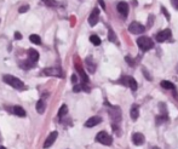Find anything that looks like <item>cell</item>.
I'll list each match as a JSON object with an SVG mask.
<instances>
[{
	"instance_id": "1",
	"label": "cell",
	"mask_w": 178,
	"mask_h": 149,
	"mask_svg": "<svg viewBox=\"0 0 178 149\" xmlns=\"http://www.w3.org/2000/svg\"><path fill=\"white\" fill-rule=\"evenodd\" d=\"M4 81L9 85H11L16 90H26V85L23 84V81H21L18 78L12 76V75H5L4 76Z\"/></svg>"
},
{
	"instance_id": "2",
	"label": "cell",
	"mask_w": 178,
	"mask_h": 149,
	"mask_svg": "<svg viewBox=\"0 0 178 149\" xmlns=\"http://www.w3.org/2000/svg\"><path fill=\"white\" fill-rule=\"evenodd\" d=\"M137 45L142 51H149L150 49L154 47L153 40H151L150 38H148V36H141V38H138Z\"/></svg>"
},
{
	"instance_id": "3",
	"label": "cell",
	"mask_w": 178,
	"mask_h": 149,
	"mask_svg": "<svg viewBox=\"0 0 178 149\" xmlns=\"http://www.w3.org/2000/svg\"><path fill=\"white\" fill-rule=\"evenodd\" d=\"M96 141L97 142H99V143H102L103 146H110L111 143H113V138H111V136H110L108 132H106V131H101V132H98L96 136Z\"/></svg>"
},
{
	"instance_id": "4",
	"label": "cell",
	"mask_w": 178,
	"mask_h": 149,
	"mask_svg": "<svg viewBox=\"0 0 178 149\" xmlns=\"http://www.w3.org/2000/svg\"><path fill=\"white\" fill-rule=\"evenodd\" d=\"M109 115L110 118H111V120L114 121V122H120L121 121V109L119 108V107H110L109 108Z\"/></svg>"
},
{
	"instance_id": "5",
	"label": "cell",
	"mask_w": 178,
	"mask_h": 149,
	"mask_svg": "<svg viewBox=\"0 0 178 149\" xmlns=\"http://www.w3.org/2000/svg\"><path fill=\"white\" fill-rule=\"evenodd\" d=\"M172 36V33H171V29H164L161 30V32H159L158 34H156V36H155V39H156V41L158 43H164L166 40H168Z\"/></svg>"
},
{
	"instance_id": "6",
	"label": "cell",
	"mask_w": 178,
	"mask_h": 149,
	"mask_svg": "<svg viewBox=\"0 0 178 149\" xmlns=\"http://www.w3.org/2000/svg\"><path fill=\"white\" fill-rule=\"evenodd\" d=\"M42 74L50 75V76H62V70L59 67H49L44 69Z\"/></svg>"
},
{
	"instance_id": "7",
	"label": "cell",
	"mask_w": 178,
	"mask_h": 149,
	"mask_svg": "<svg viewBox=\"0 0 178 149\" xmlns=\"http://www.w3.org/2000/svg\"><path fill=\"white\" fill-rule=\"evenodd\" d=\"M128 30H130V33H132V34H141V33H143L145 28H144V26H142L141 23H138V22H132L130 26H128Z\"/></svg>"
},
{
	"instance_id": "8",
	"label": "cell",
	"mask_w": 178,
	"mask_h": 149,
	"mask_svg": "<svg viewBox=\"0 0 178 149\" xmlns=\"http://www.w3.org/2000/svg\"><path fill=\"white\" fill-rule=\"evenodd\" d=\"M116 9H118V12L123 16V17H127V15H128V4H127V2L120 1V2L118 4Z\"/></svg>"
},
{
	"instance_id": "9",
	"label": "cell",
	"mask_w": 178,
	"mask_h": 149,
	"mask_svg": "<svg viewBox=\"0 0 178 149\" xmlns=\"http://www.w3.org/2000/svg\"><path fill=\"white\" fill-rule=\"evenodd\" d=\"M57 131H54V132H51V134L47 136V138H46V141H45V143H44V148H49V147H51L54 143H55V141L57 139Z\"/></svg>"
},
{
	"instance_id": "10",
	"label": "cell",
	"mask_w": 178,
	"mask_h": 149,
	"mask_svg": "<svg viewBox=\"0 0 178 149\" xmlns=\"http://www.w3.org/2000/svg\"><path fill=\"white\" fill-rule=\"evenodd\" d=\"M132 142L135 146H142L144 142H145V138H144V134H141V132H136V134H132Z\"/></svg>"
},
{
	"instance_id": "11",
	"label": "cell",
	"mask_w": 178,
	"mask_h": 149,
	"mask_svg": "<svg viewBox=\"0 0 178 149\" xmlns=\"http://www.w3.org/2000/svg\"><path fill=\"white\" fill-rule=\"evenodd\" d=\"M98 17H99V10L98 9H93V11L91 12V15L89 17V23L90 26H96L98 23Z\"/></svg>"
},
{
	"instance_id": "12",
	"label": "cell",
	"mask_w": 178,
	"mask_h": 149,
	"mask_svg": "<svg viewBox=\"0 0 178 149\" xmlns=\"http://www.w3.org/2000/svg\"><path fill=\"white\" fill-rule=\"evenodd\" d=\"M28 58H29V62L30 63H33V64H35L38 60H39V53H38V51H35V50H33V49H30V50H28Z\"/></svg>"
},
{
	"instance_id": "13",
	"label": "cell",
	"mask_w": 178,
	"mask_h": 149,
	"mask_svg": "<svg viewBox=\"0 0 178 149\" xmlns=\"http://www.w3.org/2000/svg\"><path fill=\"white\" fill-rule=\"evenodd\" d=\"M99 122H102V118H99V117H91L90 119L85 122V126L90 129V127H93V126L98 125Z\"/></svg>"
},
{
	"instance_id": "14",
	"label": "cell",
	"mask_w": 178,
	"mask_h": 149,
	"mask_svg": "<svg viewBox=\"0 0 178 149\" xmlns=\"http://www.w3.org/2000/svg\"><path fill=\"white\" fill-rule=\"evenodd\" d=\"M130 117L133 121H136L139 117V107L137 104H133L130 109Z\"/></svg>"
},
{
	"instance_id": "15",
	"label": "cell",
	"mask_w": 178,
	"mask_h": 149,
	"mask_svg": "<svg viewBox=\"0 0 178 149\" xmlns=\"http://www.w3.org/2000/svg\"><path fill=\"white\" fill-rule=\"evenodd\" d=\"M127 86L132 90V91H136V90H137V87H138V84H137V81H136L133 78L127 76Z\"/></svg>"
},
{
	"instance_id": "16",
	"label": "cell",
	"mask_w": 178,
	"mask_h": 149,
	"mask_svg": "<svg viewBox=\"0 0 178 149\" xmlns=\"http://www.w3.org/2000/svg\"><path fill=\"white\" fill-rule=\"evenodd\" d=\"M14 113L17 117H21V118H24V117H26V110H24L22 107H20V105H15Z\"/></svg>"
},
{
	"instance_id": "17",
	"label": "cell",
	"mask_w": 178,
	"mask_h": 149,
	"mask_svg": "<svg viewBox=\"0 0 178 149\" xmlns=\"http://www.w3.org/2000/svg\"><path fill=\"white\" fill-rule=\"evenodd\" d=\"M76 70L79 72V74H80V76H81L82 84H87V83H89V78H87L86 73L82 70V68L80 67V66H76Z\"/></svg>"
},
{
	"instance_id": "18",
	"label": "cell",
	"mask_w": 178,
	"mask_h": 149,
	"mask_svg": "<svg viewBox=\"0 0 178 149\" xmlns=\"http://www.w3.org/2000/svg\"><path fill=\"white\" fill-rule=\"evenodd\" d=\"M160 86L161 87H164L166 90H173L175 89V85L171 83V81H167V80H163L161 83H160Z\"/></svg>"
},
{
	"instance_id": "19",
	"label": "cell",
	"mask_w": 178,
	"mask_h": 149,
	"mask_svg": "<svg viewBox=\"0 0 178 149\" xmlns=\"http://www.w3.org/2000/svg\"><path fill=\"white\" fill-rule=\"evenodd\" d=\"M29 40L33 43V44L35 45H40L41 44V39L39 35H37V34H32V35H29Z\"/></svg>"
},
{
	"instance_id": "20",
	"label": "cell",
	"mask_w": 178,
	"mask_h": 149,
	"mask_svg": "<svg viewBox=\"0 0 178 149\" xmlns=\"http://www.w3.org/2000/svg\"><path fill=\"white\" fill-rule=\"evenodd\" d=\"M67 113H68V107H67L66 104H63L61 108H59V110H58V118H59V119H62Z\"/></svg>"
},
{
	"instance_id": "21",
	"label": "cell",
	"mask_w": 178,
	"mask_h": 149,
	"mask_svg": "<svg viewBox=\"0 0 178 149\" xmlns=\"http://www.w3.org/2000/svg\"><path fill=\"white\" fill-rule=\"evenodd\" d=\"M37 112H38L39 114H42V113L45 112V103H44L42 100L37 102Z\"/></svg>"
},
{
	"instance_id": "22",
	"label": "cell",
	"mask_w": 178,
	"mask_h": 149,
	"mask_svg": "<svg viewBox=\"0 0 178 149\" xmlns=\"http://www.w3.org/2000/svg\"><path fill=\"white\" fill-rule=\"evenodd\" d=\"M86 64H87V67H89V70L91 72V73H95V70H96V66L92 63V58L91 57H87L86 58Z\"/></svg>"
},
{
	"instance_id": "23",
	"label": "cell",
	"mask_w": 178,
	"mask_h": 149,
	"mask_svg": "<svg viewBox=\"0 0 178 149\" xmlns=\"http://www.w3.org/2000/svg\"><path fill=\"white\" fill-rule=\"evenodd\" d=\"M90 41L93 45H96V46L101 45V39H99L98 35H91V36H90Z\"/></svg>"
},
{
	"instance_id": "24",
	"label": "cell",
	"mask_w": 178,
	"mask_h": 149,
	"mask_svg": "<svg viewBox=\"0 0 178 149\" xmlns=\"http://www.w3.org/2000/svg\"><path fill=\"white\" fill-rule=\"evenodd\" d=\"M42 1H44L45 5H47V6H50V7H55V6L58 5V2L55 1V0H42Z\"/></svg>"
},
{
	"instance_id": "25",
	"label": "cell",
	"mask_w": 178,
	"mask_h": 149,
	"mask_svg": "<svg viewBox=\"0 0 178 149\" xmlns=\"http://www.w3.org/2000/svg\"><path fill=\"white\" fill-rule=\"evenodd\" d=\"M108 39H109L111 43H116V35H115V33L111 29H109V33H108Z\"/></svg>"
},
{
	"instance_id": "26",
	"label": "cell",
	"mask_w": 178,
	"mask_h": 149,
	"mask_svg": "<svg viewBox=\"0 0 178 149\" xmlns=\"http://www.w3.org/2000/svg\"><path fill=\"white\" fill-rule=\"evenodd\" d=\"M28 9H29V5H23L18 9V11H20V14H24V12H27Z\"/></svg>"
},
{
	"instance_id": "27",
	"label": "cell",
	"mask_w": 178,
	"mask_h": 149,
	"mask_svg": "<svg viewBox=\"0 0 178 149\" xmlns=\"http://www.w3.org/2000/svg\"><path fill=\"white\" fill-rule=\"evenodd\" d=\"M125 61H126V62H127L130 66H135V61L132 60L130 56H126V57H125Z\"/></svg>"
},
{
	"instance_id": "28",
	"label": "cell",
	"mask_w": 178,
	"mask_h": 149,
	"mask_svg": "<svg viewBox=\"0 0 178 149\" xmlns=\"http://www.w3.org/2000/svg\"><path fill=\"white\" fill-rule=\"evenodd\" d=\"M154 18H155V17H154V15L149 16V21H148V26H149V27H150V26H153V23H154Z\"/></svg>"
},
{
	"instance_id": "29",
	"label": "cell",
	"mask_w": 178,
	"mask_h": 149,
	"mask_svg": "<svg viewBox=\"0 0 178 149\" xmlns=\"http://www.w3.org/2000/svg\"><path fill=\"white\" fill-rule=\"evenodd\" d=\"M15 39L21 40V39H22V34H21L20 32H16V33H15Z\"/></svg>"
},
{
	"instance_id": "30",
	"label": "cell",
	"mask_w": 178,
	"mask_h": 149,
	"mask_svg": "<svg viewBox=\"0 0 178 149\" xmlns=\"http://www.w3.org/2000/svg\"><path fill=\"white\" fill-rule=\"evenodd\" d=\"M142 70H143V73H144V75H145V78H147V80H151V79H153V78H151L150 75L148 74V72H147V70H145L144 68H143Z\"/></svg>"
},
{
	"instance_id": "31",
	"label": "cell",
	"mask_w": 178,
	"mask_h": 149,
	"mask_svg": "<svg viewBox=\"0 0 178 149\" xmlns=\"http://www.w3.org/2000/svg\"><path fill=\"white\" fill-rule=\"evenodd\" d=\"M74 92H79V91H81V85H75L74 86V89H73Z\"/></svg>"
},
{
	"instance_id": "32",
	"label": "cell",
	"mask_w": 178,
	"mask_h": 149,
	"mask_svg": "<svg viewBox=\"0 0 178 149\" xmlns=\"http://www.w3.org/2000/svg\"><path fill=\"white\" fill-rule=\"evenodd\" d=\"M171 2H172V5H173V7L178 10V0H171Z\"/></svg>"
},
{
	"instance_id": "33",
	"label": "cell",
	"mask_w": 178,
	"mask_h": 149,
	"mask_svg": "<svg viewBox=\"0 0 178 149\" xmlns=\"http://www.w3.org/2000/svg\"><path fill=\"white\" fill-rule=\"evenodd\" d=\"M161 11H163V12H164V14H165V16H166V18H167V19H170V15H168V12L166 11V9H165L164 6L161 7Z\"/></svg>"
},
{
	"instance_id": "34",
	"label": "cell",
	"mask_w": 178,
	"mask_h": 149,
	"mask_svg": "<svg viewBox=\"0 0 178 149\" xmlns=\"http://www.w3.org/2000/svg\"><path fill=\"white\" fill-rule=\"evenodd\" d=\"M98 1H99V5L102 6V9L104 10V9H106V4H104V1H103V0H98Z\"/></svg>"
},
{
	"instance_id": "35",
	"label": "cell",
	"mask_w": 178,
	"mask_h": 149,
	"mask_svg": "<svg viewBox=\"0 0 178 149\" xmlns=\"http://www.w3.org/2000/svg\"><path fill=\"white\" fill-rule=\"evenodd\" d=\"M72 81H73V83H76V75H73V76H72Z\"/></svg>"
},
{
	"instance_id": "36",
	"label": "cell",
	"mask_w": 178,
	"mask_h": 149,
	"mask_svg": "<svg viewBox=\"0 0 178 149\" xmlns=\"http://www.w3.org/2000/svg\"><path fill=\"white\" fill-rule=\"evenodd\" d=\"M0 149H6L5 147H2V146H0Z\"/></svg>"
},
{
	"instance_id": "37",
	"label": "cell",
	"mask_w": 178,
	"mask_h": 149,
	"mask_svg": "<svg viewBox=\"0 0 178 149\" xmlns=\"http://www.w3.org/2000/svg\"><path fill=\"white\" fill-rule=\"evenodd\" d=\"M151 149H159V148H158V147H153Z\"/></svg>"
},
{
	"instance_id": "38",
	"label": "cell",
	"mask_w": 178,
	"mask_h": 149,
	"mask_svg": "<svg viewBox=\"0 0 178 149\" xmlns=\"http://www.w3.org/2000/svg\"><path fill=\"white\" fill-rule=\"evenodd\" d=\"M176 70H177V73H178V64H177V67H176Z\"/></svg>"
}]
</instances>
